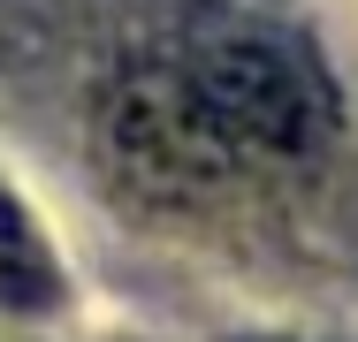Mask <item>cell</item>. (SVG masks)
I'll return each mask as SVG.
<instances>
[{"label": "cell", "mask_w": 358, "mask_h": 342, "mask_svg": "<svg viewBox=\"0 0 358 342\" xmlns=\"http://www.w3.org/2000/svg\"><path fill=\"white\" fill-rule=\"evenodd\" d=\"M183 99L199 107V122L236 152V168L252 160H313L336 137V84L297 38L259 31V23H199L191 38L160 46Z\"/></svg>", "instance_id": "6da1fadb"}, {"label": "cell", "mask_w": 358, "mask_h": 342, "mask_svg": "<svg viewBox=\"0 0 358 342\" xmlns=\"http://www.w3.org/2000/svg\"><path fill=\"white\" fill-rule=\"evenodd\" d=\"M62 304V267L46 259L31 213L0 191V312H54Z\"/></svg>", "instance_id": "7a4b0ae2"}]
</instances>
